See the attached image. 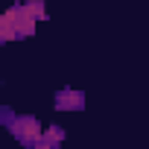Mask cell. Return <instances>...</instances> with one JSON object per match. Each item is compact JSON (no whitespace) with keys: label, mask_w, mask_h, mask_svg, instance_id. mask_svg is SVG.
<instances>
[{"label":"cell","mask_w":149,"mask_h":149,"mask_svg":"<svg viewBox=\"0 0 149 149\" xmlns=\"http://www.w3.org/2000/svg\"><path fill=\"white\" fill-rule=\"evenodd\" d=\"M9 132H12L15 140H21L26 149H35V143L44 137V129H41V123H38L35 117H15L12 126H9Z\"/></svg>","instance_id":"obj_1"},{"label":"cell","mask_w":149,"mask_h":149,"mask_svg":"<svg viewBox=\"0 0 149 149\" xmlns=\"http://www.w3.org/2000/svg\"><path fill=\"white\" fill-rule=\"evenodd\" d=\"M56 108H58V111H82V108H85V94H82V91L61 88V91L56 94Z\"/></svg>","instance_id":"obj_2"},{"label":"cell","mask_w":149,"mask_h":149,"mask_svg":"<svg viewBox=\"0 0 149 149\" xmlns=\"http://www.w3.org/2000/svg\"><path fill=\"white\" fill-rule=\"evenodd\" d=\"M12 9H15V29H18V38L32 35V32H35V18H32V12H29L24 3H18V6H12Z\"/></svg>","instance_id":"obj_3"},{"label":"cell","mask_w":149,"mask_h":149,"mask_svg":"<svg viewBox=\"0 0 149 149\" xmlns=\"http://www.w3.org/2000/svg\"><path fill=\"white\" fill-rule=\"evenodd\" d=\"M64 140V129L61 126H50L44 132V137L35 143V149H58V143Z\"/></svg>","instance_id":"obj_4"},{"label":"cell","mask_w":149,"mask_h":149,"mask_svg":"<svg viewBox=\"0 0 149 149\" xmlns=\"http://www.w3.org/2000/svg\"><path fill=\"white\" fill-rule=\"evenodd\" d=\"M18 29H15V9H6V15L0 18V41H15Z\"/></svg>","instance_id":"obj_5"},{"label":"cell","mask_w":149,"mask_h":149,"mask_svg":"<svg viewBox=\"0 0 149 149\" xmlns=\"http://www.w3.org/2000/svg\"><path fill=\"white\" fill-rule=\"evenodd\" d=\"M29 12H32V18L35 21H41V18H47V6L41 3V0H29V3H24Z\"/></svg>","instance_id":"obj_6"},{"label":"cell","mask_w":149,"mask_h":149,"mask_svg":"<svg viewBox=\"0 0 149 149\" xmlns=\"http://www.w3.org/2000/svg\"><path fill=\"white\" fill-rule=\"evenodd\" d=\"M0 120H3V126L9 129V126H12V120H15V114H12L9 108H0Z\"/></svg>","instance_id":"obj_7"}]
</instances>
